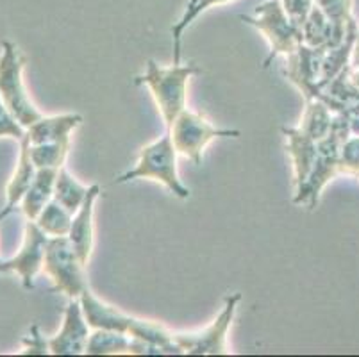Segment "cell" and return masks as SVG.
<instances>
[{"label":"cell","mask_w":359,"mask_h":357,"mask_svg":"<svg viewBox=\"0 0 359 357\" xmlns=\"http://www.w3.org/2000/svg\"><path fill=\"white\" fill-rule=\"evenodd\" d=\"M72 142H54V143H36L29 145L32 163L36 168L61 170L67 165L68 154H70Z\"/></svg>","instance_id":"cell-25"},{"label":"cell","mask_w":359,"mask_h":357,"mask_svg":"<svg viewBox=\"0 0 359 357\" xmlns=\"http://www.w3.org/2000/svg\"><path fill=\"white\" fill-rule=\"evenodd\" d=\"M280 6L288 15V18L302 31L306 18L311 13V9L315 8V0H280Z\"/></svg>","instance_id":"cell-29"},{"label":"cell","mask_w":359,"mask_h":357,"mask_svg":"<svg viewBox=\"0 0 359 357\" xmlns=\"http://www.w3.org/2000/svg\"><path fill=\"white\" fill-rule=\"evenodd\" d=\"M351 68H359V31H358V36H355L354 50H352V58H351Z\"/></svg>","instance_id":"cell-32"},{"label":"cell","mask_w":359,"mask_h":357,"mask_svg":"<svg viewBox=\"0 0 359 357\" xmlns=\"http://www.w3.org/2000/svg\"><path fill=\"white\" fill-rule=\"evenodd\" d=\"M22 356H50V345H48V338H45L43 332L40 330L38 323L31 325L29 332L22 338Z\"/></svg>","instance_id":"cell-27"},{"label":"cell","mask_w":359,"mask_h":357,"mask_svg":"<svg viewBox=\"0 0 359 357\" xmlns=\"http://www.w3.org/2000/svg\"><path fill=\"white\" fill-rule=\"evenodd\" d=\"M25 133H27L25 127L16 120L15 114L9 111V107L0 97V137H11L16 142H22L25 137Z\"/></svg>","instance_id":"cell-28"},{"label":"cell","mask_w":359,"mask_h":357,"mask_svg":"<svg viewBox=\"0 0 359 357\" xmlns=\"http://www.w3.org/2000/svg\"><path fill=\"white\" fill-rule=\"evenodd\" d=\"M0 50H2L0 52V97L9 111L15 114L16 120L27 130L32 123L43 116V113L36 107L25 88V58L20 48L8 39L2 43Z\"/></svg>","instance_id":"cell-6"},{"label":"cell","mask_w":359,"mask_h":357,"mask_svg":"<svg viewBox=\"0 0 359 357\" xmlns=\"http://www.w3.org/2000/svg\"><path fill=\"white\" fill-rule=\"evenodd\" d=\"M351 79L354 86L359 90V68H351Z\"/></svg>","instance_id":"cell-33"},{"label":"cell","mask_w":359,"mask_h":357,"mask_svg":"<svg viewBox=\"0 0 359 357\" xmlns=\"http://www.w3.org/2000/svg\"><path fill=\"white\" fill-rule=\"evenodd\" d=\"M11 213H15V211H13V209H9V208H6V206H4V209L0 211V222H4L6 218L11 215ZM0 274H11V268H9V261L2 260V257H0Z\"/></svg>","instance_id":"cell-30"},{"label":"cell","mask_w":359,"mask_h":357,"mask_svg":"<svg viewBox=\"0 0 359 357\" xmlns=\"http://www.w3.org/2000/svg\"><path fill=\"white\" fill-rule=\"evenodd\" d=\"M18 145H20V152H18L16 168L13 172L11 179H9L8 186H6V208L13 209V211L20 206L22 198L27 193V189L31 188L36 172H38L36 165L32 163L31 150H29L31 143H29L27 137L18 142Z\"/></svg>","instance_id":"cell-16"},{"label":"cell","mask_w":359,"mask_h":357,"mask_svg":"<svg viewBox=\"0 0 359 357\" xmlns=\"http://www.w3.org/2000/svg\"><path fill=\"white\" fill-rule=\"evenodd\" d=\"M355 179H358V181H359V173H358V177H355Z\"/></svg>","instance_id":"cell-35"},{"label":"cell","mask_w":359,"mask_h":357,"mask_svg":"<svg viewBox=\"0 0 359 357\" xmlns=\"http://www.w3.org/2000/svg\"><path fill=\"white\" fill-rule=\"evenodd\" d=\"M359 173V136H348L339 150V175L358 177Z\"/></svg>","instance_id":"cell-26"},{"label":"cell","mask_w":359,"mask_h":357,"mask_svg":"<svg viewBox=\"0 0 359 357\" xmlns=\"http://www.w3.org/2000/svg\"><path fill=\"white\" fill-rule=\"evenodd\" d=\"M325 48L300 45L293 54L285 58L283 75L290 84L299 90L304 100L320 98V81H322V65H324Z\"/></svg>","instance_id":"cell-10"},{"label":"cell","mask_w":359,"mask_h":357,"mask_svg":"<svg viewBox=\"0 0 359 357\" xmlns=\"http://www.w3.org/2000/svg\"><path fill=\"white\" fill-rule=\"evenodd\" d=\"M177 150H175L170 130L149 145L142 147L138 152V159L129 168L115 179L116 184H126L130 181H154L165 186L170 193L181 201H188L191 195L190 188L179 177L177 168Z\"/></svg>","instance_id":"cell-3"},{"label":"cell","mask_w":359,"mask_h":357,"mask_svg":"<svg viewBox=\"0 0 359 357\" xmlns=\"http://www.w3.org/2000/svg\"><path fill=\"white\" fill-rule=\"evenodd\" d=\"M194 2H197V0H188V4H186V6H191Z\"/></svg>","instance_id":"cell-34"},{"label":"cell","mask_w":359,"mask_h":357,"mask_svg":"<svg viewBox=\"0 0 359 357\" xmlns=\"http://www.w3.org/2000/svg\"><path fill=\"white\" fill-rule=\"evenodd\" d=\"M72 218H74V213H70L63 204L52 198L34 222L48 238H60V236H68Z\"/></svg>","instance_id":"cell-24"},{"label":"cell","mask_w":359,"mask_h":357,"mask_svg":"<svg viewBox=\"0 0 359 357\" xmlns=\"http://www.w3.org/2000/svg\"><path fill=\"white\" fill-rule=\"evenodd\" d=\"M43 274L52 281V291L65 295L67 299H79L90 288L86 264L77 254L68 236L50 238L45 252Z\"/></svg>","instance_id":"cell-7"},{"label":"cell","mask_w":359,"mask_h":357,"mask_svg":"<svg viewBox=\"0 0 359 357\" xmlns=\"http://www.w3.org/2000/svg\"><path fill=\"white\" fill-rule=\"evenodd\" d=\"M241 293H231L225 297L224 307L217 318L204 329L174 332L175 343L184 356H229L227 336L233 327L234 316L240 307Z\"/></svg>","instance_id":"cell-9"},{"label":"cell","mask_w":359,"mask_h":357,"mask_svg":"<svg viewBox=\"0 0 359 357\" xmlns=\"http://www.w3.org/2000/svg\"><path fill=\"white\" fill-rule=\"evenodd\" d=\"M240 20L256 29L269 43L270 52L264 59L263 68H269L277 58L293 54L304 43L302 31L288 18L280 0H264L254 8L252 15H241Z\"/></svg>","instance_id":"cell-5"},{"label":"cell","mask_w":359,"mask_h":357,"mask_svg":"<svg viewBox=\"0 0 359 357\" xmlns=\"http://www.w3.org/2000/svg\"><path fill=\"white\" fill-rule=\"evenodd\" d=\"M83 123V116L79 113L63 114H43L38 122L32 123L25 133L29 143H54V142H72V134L79 129Z\"/></svg>","instance_id":"cell-15"},{"label":"cell","mask_w":359,"mask_h":357,"mask_svg":"<svg viewBox=\"0 0 359 357\" xmlns=\"http://www.w3.org/2000/svg\"><path fill=\"white\" fill-rule=\"evenodd\" d=\"M91 327L84 316L79 299H68L63 309L61 329L48 338L52 356H84Z\"/></svg>","instance_id":"cell-12"},{"label":"cell","mask_w":359,"mask_h":357,"mask_svg":"<svg viewBox=\"0 0 359 357\" xmlns=\"http://www.w3.org/2000/svg\"><path fill=\"white\" fill-rule=\"evenodd\" d=\"M48 238L34 220H27L24 225V241L15 257L9 261L11 274L20 277V283L24 290L31 291L36 284L38 274L43 271L45 252H47Z\"/></svg>","instance_id":"cell-11"},{"label":"cell","mask_w":359,"mask_h":357,"mask_svg":"<svg viewBox=\"0 0 359 357\" xmlns=\"http://www.w3.org/2000/svg\"><path fill=\"white\" fill-rule=\"evenodd\" d=\"M348 126H351L352 136H359V113L348 114Z\"/></svg>","instance_id":"cell-31"},{"label":"cell","mask_w":359,"mask_h":357,"mask_svg":"<svg viewBox=\"0 0 359 357\" xmlns=\"http://www.w3.org/2000/svg\"><path fill=\"white\" fill-rule=\"evenodd\" d=\"M302 41L308 47L329 48L332 47V24L320 8H313L302 25Z\"/></svg>","instance_id":"cell-23"},{"label":"cell","mask_w":359,"mask_h":357,"mask_svg":"<svg viewBox=\"0 0 359 357\" xmlns=\"http://www.w3.org/2000/svg\"><path fill=\"white\" fill-rule=\"evenodd\" d=\"M348 136H351L348 114L334 113L329 134L316 143V159L311 175L300 191L293 193V204L306 206L311 211L320 204L324 189L339 175V150Z\"/></svg>","instance_id":"cell-4"},{"label":"cell","mask_w":359,"mask_h":357,"mask_svg":"<svg viewBox=\"0 0 359 357\" xmlns=\"http://www.w3.org/2000/svg\"><path fill=\"white\" fill-rule=\"evenodd\" d=\"M88 193H90V186H84L79 182L67 170V166L57 172L55 177V188H54V198L70 213H75L86 201Z\"/></svg>","instance_id":"cell-22"},{"label":"cell","mask_w":359,"mask_h":357,"mask_svg":"<svg viewBox=\"0 0 359 357\" xmlns=\"http://www.w3.org/2000/svg\"><path fill=\"white\" fill-rule=\"evenodd\" d=\"M236 0H197L191 6H186L184 13L181 18L172 25V47H174V63H181L182 61V36L188 29L191 27L195 20L201 15H204L210 9L218 8V6L233 4Z\"/></svg>","instance_id":"cell-21"},{"label":"cell","mask_w":359,"mask_h":357,"mask_svg":"<svg viewBox=\"0 0 359 357\" xmlns=\"http://www.w3.org/2000/svg\"><path fill=\"white\" fill-rule=\"evenodd\" d=\"M304 109H302L299 126L297 127H299L306 136L313 137L315 142H320V140H324L329 134V130H331L334 113H332L322 100H318V98L304 100Z\"/></svg>","instance_id":"cell-20"},{"label":"cell","mask_w":359,"mask_h":357,"mask_svg":"<svg viewBox=\"0 0 359 357\" xmlns=\"http://www.w3.org/2000/svg\"><path fill=\"white\" fill-rule=\"evenodd\" d=\"M175 150L181 157L188 159L191 165L201 166L205 149L220 137H240L238 129H222L211 123V120L202 113L186 107L168 127Z\"/></svg>","instance_id":"cell-8"},{"label":"cell","mask_w":359,"mask_h":357,"mask_svg":"<svg viewBox=\"0 0 359 357\" xmlns=\"http://www.w3.org/2000/svg\"><path fill=\"white\" fill-rule=\"evenodd\" d=\"M79 300L91 329L118 330V332L129 334L130 338L158 346L165 356H182V350L175 343L174 332L166 329L163 323L123 313L118 307L99 299L90 288L81 295Z\"/></svg>","instance_id":"cell-1"},{"label":"cell","mask_w":359,"mask_h":357,"mask_svg":"<svg viewBox=\"0 0 359 357\" xmlns=\"http://www.w3.org/2000/svg\"><path fill=\"white\" fill-rule=\"evenodd\" d=\"M286 142V154L292 163L293 193L300 191L311 175L316 159V143L313 137L306 136L299 127H283Z\"/></svg>","instance_id":"cell-14"},{"label":"cell","mask_w":359,"mask_h":357,"mask_svg":"<svg viewBox=\"0 0 359 357\" xmlns=\"http://www.w3.org/2000/svg\"><path fill=\"white\" fill-rule=\"evenodd\" d=\"M57 172H60V170L38 168L31 188L27 189V193H25L24 198H22L20 206H18L27 220H36V218L40 216V213L43 211L45 206L54 198L55 177H57Z\"/></svg>","instance_id":"cell-17"},{"label":"cell","mask_w":359,"mask_h":357,"mask_svg":"<svg viewBox=\"0 0 359 357\" xmlns=\"http://www.w3.org/2000/svg\"><path fill=\"white\" fill-rule=\"evenodd\" d=\"M100 195H102V188L99 184H91L84 204L74 213L72 227L68 232V240L72 241L86 267L95 247V206Z\"/></svg>","instance_id":"cell-13"},{"label":"cell","mask_w":359,"mask_h":357,"mask_svg":"<svg viewBox=\"0 0 359 357\" xmlns=\"http://www.w3.org/2000/svg\"><path fill=\"white\" fill-rule=\"evenodd\" d=\"M84 356H136V342L118 330L93 329Z\"/></svg>","instance_id":"cell-19"},{"label":"cell","mask_w":359,"mask_h":357,"mask_svg":"<svg viewBox=\"0 0 359 357\" xmlns=\"http://www.w3.org/2000/svg\"><path fill=\"white\" fill-rule=\"evenodd\" d=\"M201 74V68L195 63H172L163 67L154 59H149L145 72L135 77L136 86H145L158 107L168 129L175 118L186 109L188 104V86L195 75Z\"/></svg>","instance_id":"cell-2"},{"label":"cell","mask_w":359,"mask_h":357,"mask_svg":"<svg viewBox=\"0 0 359 357\" xmlns=\"http://www.w3.org/2000/svg\"><path fill=\"white\" fill-rule=\"evenodd\" d=\"M315 6L324 11L332 24V47L345 41L347 34L359 27L354 16V0H315Z\"/></svg>","instance_id":"cell-18"}]
</instances>
